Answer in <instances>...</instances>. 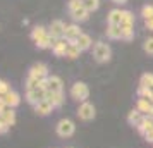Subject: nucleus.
Instances as JSON below:
<instances>
[{
  "instance_id": "1",
  "label": "nucleus",
  "mask_w": 153,
  "mask_h": 148,
  "mask_svg": "<svg viewBox=\"0 0 153 148\" xmlns=\"http://www.w3.org/2000/svg\"><path fill=\"white\" fill-rule=\"evenodd\" d=\"M93 59L97 62L103 64V62H108L112 59V48L108 43H103V42H97L93 45Z\"/></svg>"
},
{
  "instance_id": "2",
  "label": "nucleus",
  "mask_w": 153,
  "mask_h": 148,
  "mask_svg": "<svg viewBox=\"0 0 153 148\" xmlns=\"http://www.w3.org/2000/svg\"><path fill=\"white\" fill-rule=\"evenodd\" d=\"M71 98L76 100V102H88V97H90V88L86 83L83 81H76L74 85L71 86Z\"/></svg>"
},
{
  "instance_id": "3",
  "label": "nucleus",
  "mask_w": 153,
  "mask_h": 148,
  "mask_svg": "<svg viewBox=\"0 0 153 148\" xmlns=\"http://www.w3.org/2000/svg\"><path fill=\"white\" fill-rule=\"evenodd\" d=\"M55 131L60 138H71L72 134L76 133V124L72 122L71 119H60L57 122Z\"/></svg>"
},
{
  "instance_id": "4",
  "label": "nucleus",
  "mask_w": 153,
  "mask_h": 148,
  "mask_svg": "<svg viewBox=\"0 0 153 148\" xmlns=\"http://www.w3.org/2000/svg\"><path fill=\"white\" fill-rule=\"evenodd\" d=\"M95 115H97V109L90 102H83L79 105V109H77V117L81 120H93Z\"/></svg>"
},
{
  "instance_id": "5",
  "label": "nucleus",
  "mask_w": 153,
  "mask_h": 148,
  "mask_svg": "<svg viewBox=\"0 0 153 148\" xmlns=\"http://www.w3.org/2000/svg\"><path fill=\"white\" fill-rule=\"evenodd\" d=\"M28 76H31V78L38 79V81H42V79H47L50 76L48 74V67H47V64L43 62H36L33 64L31 67H29V74Z\"/></svg>"
},
{
  "instance_id": "6",
  "label": "nucleus",
  "mask_w": 153,
  "mask_h": 148,
  "mask_svg": "<svg viewBox=\"0 0 153 148\" xmlns=\"http://www.w3.org/2000/svg\"><path fill=\"white\" fill-rule=\"evenodd\" d=\"M81 28L77 26V22H72V24H65V31H64V38L67 40V43L69 45H74V42H76L77 38L81 36Z\"/></svg>"
},
{
  "instance_id": "7",
  "label": "nucleus",
  "mask_w": 153,
  "mask_h": 148,
  "mask_svg": "<svg viewBox=\"0 0 153 148\" xmlns=\"http://www.w3.org/2000/svg\"><path fill=\"white\" fill-rule=\"evenodd\" d=\"M45 93H47V90H43V88L28 90V91H26V102H28V103H31V105L35 107L36 103H40L42 100H45Z\"/></svg>"
},
{
  "instance_id": "8",
  "label": "nucleus",
  "mask_w": 153,
  "mask_h": 148,
  "mask_svg": "<svg viewBox=\"0 0 153 148\" xmlns=\"http://www.w3.org/2000/svg\"><path fill=\"white\" fill-rule=\"evenodd\" d=\"M64 31H65V24H64L60 19L52 21V24L48 26V35L52 36L53 40H60V38H64Z\"/></svg>"
},
{
  "instance_id": "9",
  "label": "nucleus",
  "mask_w": 153,
  "mask_h": 148,
  "mask_svg": "<svg viewBox=\"0 0 153 148\" xmlns=\"http://www.w3.org/2000/svg\"><path fill=\"white\" fill-rule=\"evenodd\" d=\"M47 91L52 93H60L64 91V83L59 76H48L47 78Z\"/></svg>"
},
{
  "instance_id": "10",
  "label": "nucleus",
  "mask_w": 153,
  "mask_h": 148,
  "mask_svg": "<svg viewBox=\"0 0 153 148\" xmlns=\"http://www.w3.org/2000/svg\"><path fill=\"white\" fill-rule=\"evenodd\" d=\"M67 47H69L67 40H65V38H60V40H55L53 47H52V52H53V55L55 57H65Z\"/></svg>"
},
{
  "instance_id": "11",
  "label": "nucleus",
  "mask_w": 153,
  "mask_h": 148,
  "mask_svg": "<svg viewBox=\"0 0 153 148\" xmlns=\"http://www.w3.org/2000/svg\"><path fill=\"white\" fill-rule=\"evenodd\" d=\"M2 98H4V102H5V105L10 107V109H16V107L21 103V97H19V93L14 91V90H10L9 93H5Z\"/></svg>"
},
{
  "instance_id": "12",
  "label": "nucleus",
  "mask_w": 153,
  "mask_h": 148,
  "mask_svg": "<svg viewBox=\"0 0 153 148\" xmlns=\"http://www.w3.org/2000/svg\"><path fill=\"white\" fill-rule=\"evenodd\" d=\"M74 45H76L77 48L81 50V52H84V50H90L91 47H93V40H91V36H90V35H86V33H81V36H79L76 42H74Z\"/></svg>"
},
{
  "instance_id": "13",
  "label": "nucleus",
  "mask_w": 153,
  "mask_h": 148,
  "mask_svg": "<svg viewBox=\"0 0 153 148\" xmlns=\"http://www.w3.org/2000/svg\"><path fill=\"white\" fill-rule=\"evenodd\" d=\"M71 17H72V21L74 22H84V21H88L90 19V12L83 7H79V9H74V10H71L69 12Z\"/></svg>"
},
{
  "instance_id": "14",
  "label": "nucleus",
  "mask_w": 153,
  "mask_h": 148,
  "mask_svg": "<svg viewBox=\"0 0 153 148\" xmlns=\"http://www.w3.org/2000/svg\"><path fill=\"white\" fill-rule=\"evenodd\" d=\"M53 109H55V107H53L52 102H48V100H42L40 103H36L35 105V112L38 114V115H48V114H52Z\"/></svg>"
},
{
  "instance_id": "15",
  "label": "nucleus",
  "mask_w": 153,
  "mask_h": 148,
  "mask_svg": "<svg viewBox=\"0 0 153 148\" xmlns=\"http://www.w3.org/2000/svg\"><path fill=\"white\" fill-rule=\"evenodd\" d=\"M139 134H143L145 136L148 131H152L153 129V117H148V115H143V119L139 120V124L136 126Z\"/></svg>"
},
{
  "instance_id": "16",
  "label": "nucleus",
  "mask_w": 153,
  "mask_h": 148,
  "mask_svg": "<svg viewBox=\"0 0 153 148\" xmlns=\"http://www.w3.org/2000/svg\"><path fill=\"white\" fill-rule=\"evenodd\" d=\"M107 22L112 24V26H120L122 22V10L120 9H112L108 16H107Z\"/></svg>"
},
{
  "instance_id": "17",
  "label": "nucleus",
  "mask_w": 153,
  "mask_h": 148,
  "mask_svg": "<svg viewBox=\"0 0 153 148\" xmlns=\"http://www.w3.org/2000/svg\"><path fill=\"white\" fill-rule=\"evenodd\" d=\"M45 100H48L53 103V107H62L64 105V91L60 93H52V91H47L45 93Z\"/></svg>"
},
{
  "instance_id": "18",
  "label": "nucleus",
  "mask_w": 153,
  "mask_h": 148,
  "mask_svg": "<svg viewBox=\"0 0 153 148\" xmlns=\"http://www.w3.org/2000/svg\"><path fill=\"white\" fill-rule=\"evenodd\" d=\"M0 117H2V120H4L9 127L16 124V112H14V109H10V107H5L4 112L0 114Z\"/></svg>"
},
{
  "instance_id": "19",
  "label": "nucleus",
  "mask_w": 153,
  "mask_h": 148,
  "mask_svg": "<svg viewBox=\"0 0 153 148\" xmlns=\"http://www.w3.org/2000/svg\"><path fill=\"white\" fill-rule=\"evenodd\" d=\"M47 35H48V28H45V26L40 24V26H35L33 28V31H31V40L36 43L38 40H42L43 36H47Z\"/></svg>"
},
{
  "instance_id": "20",
  "label": "nucleus",
  "mask_w": 153,
  "mask_h": 148,
  "mask_svg": "<svg viewBox=\"0 0 153 148\" xmlns=\"http://www.w3.org/2000/svg\"><path fill=\"white\" fill-rule=\"evenodd\" d=\"M107 38H110V40H122V29L120 26H112L108 24V28H107Z\"/></svg>"
},
{
  "instance_id": "21",
  "label": "nucleus",
  "mask_w": 153,
  "mask_h": 148,
  "mask_svg": "<svg viewBox=\"0 0 153 148\" xmlns=\"http://www.w3.org/2000/svg\"><path fill=\"white\" fill-rule=\"evenodd\" d=\"M53 43H55V40H53V38H52L50 35H47V36H43L42 40H38L35 45L38 47V48L47 50V48H52V47H53Z\"/></svg>"
},
{
  "instance_id": "22",
  "label": "nucleus",
  "mask_w": 153,
  "mask_h": 148,
  "mask_svg": "<svg viewBox=\"0 0 153 148\" xmlns=\"http://www.w3.org/2000/svg\"><path fill=\"white\" fill-rule=\"evenodd\" d=\"M141 119H143V114L139 112L138 109H132L131 112L127 114V122H129L131 126H138Z\"/></svg>"
},
{
  "instance_id": "23",
  "label": "nucleus",
  "mask_w": 153,
  "mask_h": 148,
  "mask_svg": "<svg viewBox=\"0 0 153 148\" xmlns=\"http://www.w3.org/2000/svg\"><path fill=\"white\" fill-rule=\"evenodd\" d=\"M152 105H153V103H150L146 98H138V102H136V109H138L143 115H146V114H148V110L152 109Z\"/></svg>"
},
{
  "instance_id": "24",
  "label": "nucleus",
  "mask_w": 153,
  "mask_h": 148,
  "mask_svg": "<svg viewBox=\"0 0 153 148\" xmlns=\"http://www.w3.org/2000/svg\"><path fill=\"white\" fill-rule=\"evenodd\" d=\"M120 26H134V14L131 10H122V22Z\"/></svg>"
},
{
  "instance_id": "25",
  "label": "nucleus",
  "mask_w": 153,
  "mask_h": 148,
  "mask_svg": "<svg viewBox=\"0 0 153 148\" xmlns=\"http://www.w3.org/2000/svg\"><path fill=\"white\" fill-rule=\"evenodd\" d=\"M122 29V40L124 42H131L134 38V26H120Z\"/></svg>"
},
{
  "instance_id": "26",
  "label": "nucleus",
  "mask_w": 153,
  "mask_h": 148,
  "mask_svg": "<svg viewBox=\"0 0 153 148\" xmlns=\"http://www.w3.org/2000/svg\"><path fill=\"white\" fill-rule=\"evenodd\" d=\"M79 55H81V50L77 48L76 45H69V47H67V52H65V57H67V59L74 60V59H77Z\"/></svg>"
},
{
  "instance_id": "27",
  "label": "nucleus",
  "mask_w": 153,
  "mask_h": 148,
  "mask_svg": "<svg viewBox=\"0 0 153 148\" xmlns=\"http://www.w3.org/2000/svg\"><path fill=\"white\" fill-rule=\"evenodd\" d=\"M83 5L88 12H95L100 7V0H83Z\"/></svg>"
},
{
  "instance_id": "28",
  "label": "nucleus",
  "mask_w": 153,
  "mask_h": 148,
  "mask_svg": "<svg viewBox=\"0 0 153 148\" xmlns=\"http://www.w3.org/2000/svg\"><path fill=\"white\" fill-rule=\"evenodd\" d=\"M141 16H143L145 21L152 19L153 17V5H143V7H141Z\"/></svg>"
},
{
  "instance_id": "29",
  "label": "nucleus",
  "mask_w": 153,
  "mask_h": 148,
  "mask_svg": "<svg viewBox=\"0 0 153 148\" xmlns=\"http://www.w3.org/2000/svg\"><path fill=\"white\" fill-rule=\"evenodd\" d=\"M143 50H145L148 55L153 57V36H152V38H146V40H145V43H143Z\"/></svg>"
},
{
  "instance_id": "30",
  "label": "nucleus",
  "mask_w": 153,
  "mask_h": 148,
  "mask_svg": "<svg viewBox=\"0 0 153 148\" xmlns=\"http://www.w3.org/2000/svg\"><path fill=\"white\" fill-rule=\"evenodd\" d=\"M35 88H40V81L35 78H31V76H28V79H26V91L28 90H35Z\"/></svg>"
},
{
  "instance_id": "31",
  "label": "nucleus",
  "mask_w": 153,
  "mask_h": 148,
  "mask_svg": "<svg viewBox=\"0 0 153 148\" xmlns=\"http://www.w3.org/2000/svg\"><path fill=\"white\" fill-rule=\"evenodd\" d=\"M10 90H12V88H10V85H9L7 81H5V79H0V97H4V95L9 93Z\"/></svg>"
},
{
  "instance_id": "32",
  "label": "nucleus",
  "mask_w": 153,
  "mask_h": 148,
  "mask_svg": "<svg viewBox=\"0 0 153 148\" xmlns=\"http://www.w3.org/2000/svg\"><path fill=\"white\" fill-rule=\"evenodd\" d=\"M83 7V0H69V4H67V9L71 10H74V9H79Z\"/></svg>"
},
{
  "instance_id": "33",
  "label": "nucleus",
  "mask_w": 153,
  "mask_h": 148,
  "mask_svg": "<svg viewBox=\"0 0 153 148\" xmlns=\"http://www.w3.org/2000/svg\"><path fill=\"white\" fill-rule=\"evenodd\" d=\"M9 129H10V127H9L7 124H5V122L2 120V117H0V134H5V133L9 131Z\"/></svg>"
},
{
  "instance_id": "34",
  "label": "nucleus",
  "mask_w": 153,
  "mask_h": 148,
  "mask_svg": "<svg viewBox=\"0 0 153 148\" xmlns=\"http://www.w3.org/2000/svg\"><path fill=\"white\" fill-rule=\"evenodd\" d=\"M145 140L148 141V143H153V129H152V131H148V133L145 134Z\"/></svg>"
},
{
  "instance_id": "35",
  "label": "nucleus",
  "mask_w": 153,
  "mask_h": 148,
  "mask_svg": "<svg viewBox=\"0 0 153 148\" xmlns=\"http://www.w3.org/2000/svg\"><path fill=\"white\" fill-rule=\"evenodd\" d=\"M145 26H146V29L153 31V17H152V19H148V21H145Z\"/></svg>"
},
{
  "instance_id": "36",
  "label": "nucleus",
  "mask_w": 153,
  "mask_h": 148,
  "mask_svg": "<svg viewBox=\"0 0 153 148\" xmlns=\"http://www.w3.org/2000/svg\"><path fill=\"white\" fill-rule=\"evenodd\" d=\"M5 107H7V105H5V102H4V98H2V97H0V114L4 112V109H5Z\"/></svg>"
},
{
  "instance_id": "37",
  "label": "nucleus",
  "mask_w": 153,
  "mask_h": 148,
  "mask_svg": "<svg viewBox=\"0 0 153 148\" xmlns=\"http://www.w3.org/2000/svg\"><path fill=\"white\" fill-rule=\"evenodd\" d=\"M112 2H114V4H117V5H122V4L127 2V0H112Z\"/></svg>"
},
{
  "instance_id": "38",
  "label": "nucleus",
  "mask_w": 153,
  "mask_h": 148,
  "mask_svg": "<svg viewBox=\"0 0 153 148\" xmlns=\"http://www.w3.org/2000/svg\"><path fill=\"white\" fill-rule=\"evenodd\" d=\"M67 148H74V147H67Z\"/></svg>"
}]
</instances>
